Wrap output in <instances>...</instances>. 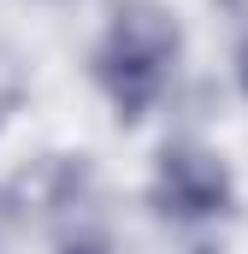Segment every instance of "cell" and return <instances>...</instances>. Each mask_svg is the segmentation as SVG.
I'll return each mask as SVG.
<instances>
[{"instance_id":"obj_1","label":"cell","mask_w":248,"mask_h":254,"mask_svg":"<svg viewBox=\"0 0 248 254\" xmlns=\"http://www.w3.org/2000/svg\"><path fill=\"white\" fill-rule=\"evenodd\" d=\"M178 54H184V24H178L172 6H160V0H119L89 65H95V83L107 89L113 113L124 125H136L166 95V77H172Z\"/></svg>"},{"instance_id":"obj_2","label":"cell","mask_w":248,"mask_h":254,"mask_svg":"<svg viewBox=\"0 0 248 254\" xmlns=\"http://www.w3.org/2000/svg\"><path fill=\"white\" fill-rule=\"evenodd\" d=\"M237 201L231 184V166L201 148V142H172L154 166V184H148V207L172 225H207V219H225Z\"/></svg>"},{"instance_id":"obj_3","label":"cell","mask_w":248,"mask_h":254,"mask_svg":"<svg viewBox=\"0 0 248 254\" xmlns=\"http://www.w3.org/2000/svg\"><path fill=\"white\" fill-rule=\"evenodd\" d=\"M54 254H113V237H107L95 201L65 213V219H54Z\"/></svg>"},{"instance_id":"obj_4","label":"cell","mask_w":248,"mask_h":254,"mask_svg":"<svg viewBox=\"0 0 248 254\" xmlns=\"http://www.w3.org/2000/svg\"><path fill=\"white\" fill-rule=\"evenodd\" d=\"M24 89H30V65H24V54H18V48H6V42H0V125L18 113Z\"/></svg>"},{"instance_id":"obj_5","label":"cell","mask_w":248,"mask_h":254,"mask_svg":"<svg viewBox=\"0 0 248 254\" xmlns=\"http://www.w3.org/2000/svg\"><path fill=\"white\" fill-rule=\"evenodd\" d=\"M237 83H243V95H248V42L237 48Z\"/></svg>"},{"instance_id":"obj_6","label":"cell","mask_w":248,"mask_h":254,"mask_svg":"<svg viewBox=\"0 0 248 254\" xmlns=\"http://www.w3.org/2000/svg\"><path fill=\"white\" fill-rule=\"evenodd\" d=\"M6 213H12V201H6V195H0V225H6Z\"/></svg>"}]
</instances>
